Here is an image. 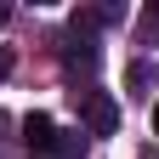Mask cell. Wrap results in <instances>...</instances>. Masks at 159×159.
Instances as JSON below:
<instances>
[{"mask_svg": "<svg viewBox=\"0 0 159 159\" xmlns=\"http://www.w3.org/2000/svg\"><path fill=\"white\" fill-rule=\"evenodd\" d=\"M68 97H74V114H80V125H85V136H114L119 131V102L108 91L85 85V91H68Z\"/></svg>", "mask_w": 159, "mask_h": 159, "instance_id": "1", "label": "cell"}, {"mask_svg": "<svg viewBox=\"0 0 159 159\" xmlns=\"http://www.w3.org/2000/svg\"><path fill=\"white\" fill-rule=\"evenodd\" d=\"M97 63H102V51H97V40H85V34H74L68 40V46H63V68L68 74H97Z\"/></svg>", "mask_w": 159, "mask_h": 159, "instance_id": "2", "label": "cell"}, {"mask_svg": "<svg viewBox=\"0 0 159 159\" xmlns=\"http://www.w3.org/2000/svg\"><path fill=\"white\" fill-rule=\"evenodd\" d=\"M51 131H57V125H51V114H29V119H23V142H29V153H34V159L46 153Z\"/></svg>", "mask_w": 159, "mask_h": 159, "instance_id": "3", "label": "cell"}, {"mask_svg": "<svg viewBox=\"0 0 159 159\" xmlns=\"http://www.w3.org/2000/svg\"><path fill=\"white\" fill-rule=\"evenodd\" d=\"M136 40H142V46H159V0L142 6V17H136Z\"/></svg>", "mask_w": 159, "mask_h": 159, "instance_id": "4", "label": "cell"}, {"mask_svg": "<svg viewBox=\"0 0 159 159\" xmlns=\"http://www.w3.org/2000/svg\"><path fill=\"white\" fill-rule=\"evenodd\" d=\"M11 74V46H0V80Z\"/></svg>", "mask_w": 159, "mask_h": 159, "instance_id": "5", "label": "cell"}, {"mask_svg": "<svg viewBox=\"0 0 159 159\" xmlns=\"http://www.w3.org/2000/svg\"><path fill=\"white\" fill-rule=\"evenodd\" d=\"M6 17H11V6H6V0H0V29H6Z\"/></svg>", "mask_w": 159, "mask_h": 159, "instance_id": "6", "label": "cell"}, {"mask_svg": "<svg viewBox=\"0 0 159 159\" xmlns=\"http://www.w3.org/2000/svg\"><path fill=\"white\" fill-rule=\"evenodd\" d=\"M153 136H159V102H153Z\"/></svg>", "mask_w": 159, "mask_h": 159, "instance_id": "7", "label": "cell"}]
</instances>
